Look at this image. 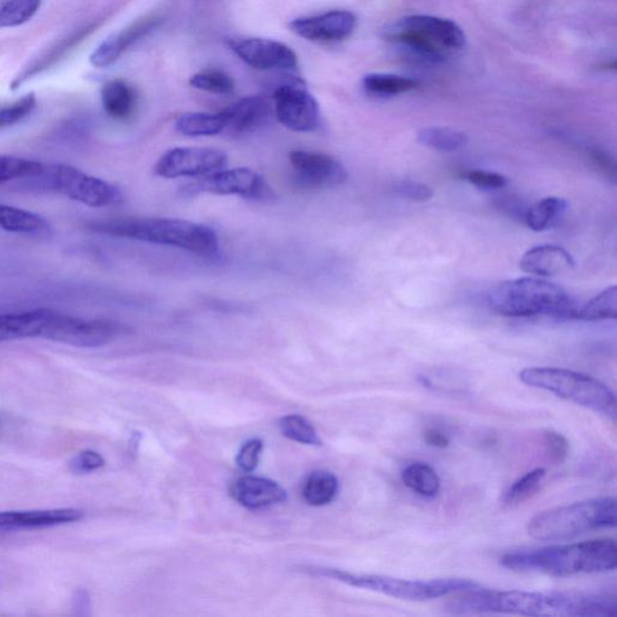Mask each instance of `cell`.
Wrapping results in <instances>:
<instances>
[{
    "mask_svg": "<svg viewBox=\"0 0 617 617\" xmlns=\"http://www.w3.org/2000/svg\"><path fill=\"white\" fill-rule=\"evenodd\" d=\"M574 266L571 253L557 245L536 246L528 250L520 261L521 270L536 277H555Z\"/></svg>",
    "mask_w": 617,
    "mask_h": 617,
    "instance_id": "ffe728a7",
    "label": "cell"
},
{
    "mask_svg": "<svg viewBox=\"0 0 617 617\" xmlns=\"http://www.w3.org/2000/svg\"><path fill=\"white\" fill-rule=\"evenodd\" d=\"M617 524V504L614 497H603L576 502L544 511L529 520L527 533L542 542L565 540Z\"/></svg>",
    "mask_w": 617,
    "mask_h": 617,
    "instance_id": "5b68a950",
    "label": "cell"
},
{
    "mask_svg": "<svg viewBox=\"0 0 617 617\" xmlns=\"http://www.w3.org/2000/svg\"><path fill=\"white\" fill-rule=\"evenodd\" d=\"M177 132L186 137H212L226 130V119L223 111L188 112L180 115L176 122Z\"/></svg>",
    "mask_w": 617,
    "mask_h": 617,
    "instance_id": "d4e9b609",
    "label": "cell"
},
{
    "mask_svg": "<svg viewBox=\"0 0 617 617\" xmlns=\"http://www.w3.org/2000/svg\"><path fill=\"white\" fill-rule=\"evenodd\" d=\"M230 46L242 62L257 71H293L299 67V57L295 51L277 40H233Z\"/></svg>",
    "mask_w": 617,
    "mask_h": 617,
    "instance_id": "5bb4252c",
    "label": "cell"
},
{
    "mask_svg": "<svg viewBox=\"0 0 617 617\" xmlns=\"http://www.w3.org/2000/svg\"><path fill=\"white\" fill-rule=\"evenodd\" d=\"M363 87L373 96L391 97L412 92L419 87V82L406 76L374 72L363 78Z\"/></svg>",
    "mask_w": 617,
    "mask_h": 617,
    "instance_id": "f1b7e54d",
    "label": "cell"
},
{
    "mask_svg": "<svg viewBox=\"0 0 617 617\" xmlns=\"http://www.w3.org/2000/svg\"><path fill=\"white\" fill-rule=\"evenodd\" d=\"M94 233L151 242L186 250L195 255L214 256L219 252L216 232L205 224L177 219H119L98 221L89 226Z\"/></svg>",
    "mask_w": 617,
    "mask_h": 617,
    "instance_id": "3957f363",
    "label": "cell"
},
{
    "mask_svg": "<svg viewBox=\"0 0 617 617\" xmlns=\"http://www.w3.org/2000/svg\"><path fill=\"white\" fill-rule=\"evenodd\" d=\"M83 517L78 509H51L32 511H4L0 513V529L53 527L72 524Z\"/></svg>",
    "mask_w": 617,
    "mask_h": 617,
    "instance_id": "44dd1931",
    "label": "cell"
},
{
    "mask_svg": "<svg viewBox=\"0 0 617 617\" xmlns=\"http://www.w3.org/2000/svg\"><path fill=\"white\" fill-rule=\"evenodd\" d=\"M543 442L547 453L556 463H564L569 453V442L561 433L555 431H546Z\"/></svg>",
    "mask_w": 617,
    "mask_h": 617,
    "instance_id": "ab89813d",
    "label": "cell"
},
{
    "mask_svg": "<svg viewBox=\"0 0 617 617\" xmlns=\"http://www.w3.org/2000/svg\"><path fill=\"white\" fill-rule=\"evenodd\" d=\"M42 0H9L0 7V28L16 27L31 20Z\"/></svg>",
    "mask_w": 617,
    "mask_h": 617,
    "instance_id": "836d02e7",
    "label": "cell"
},
{
    "mask_svg": "<svg viewBox=\"0 0 617 617\" xmlns=\"http://www.w3.org/2000/svg\"><path fill=\"white\" fill-rule=\"evenodd\" d=\"M356 16L350 11L333 10L315 16L293 20L290 27L300 38L318 43L340 42L348 38L356 28Z\"/></svg>",
    "mask_w": 617,
    "mask_h": 617,
    "instance_id": "2e32d148",
    "label": "cell"
},
{
    "mask_svg": "<svg viewBox=\"0 0 617 617\" xmlns=\"http://www.w3.org/2000/svg\"><path fill=\"white\" fill-rule=\"evenodd\" d=\"M0 230L28 237H43L50 234L51 227L38 214L0 204Z\"/></svg>",
    "mask_w": 617,
    "mask_h": 617,
    "instance_id": "603a6c76",
    "label": "cell"
},
{
    "mask_svg": "<svg viewBox=\"0 0 617 617\" xmlns=\"http://www.w3.org/2000/svg\"><path fill=\"white\" fill-rule=\"evenodd\" d=\"M28 180L39 190L54 192L92 208H105L122 202V194L114 185L71 166L43 165L40 173Z\"/></svg>",
    "mask_w": 617,
    "mask_h": 617,
    "instance_id": "9c48e42d",
    "label": "cell"
},
{
    "mask_svg": "<svg viewBox=\"0 0 617 617\" xmlns=\"http://www.w3.org/2000/svg\"><path fill=\"white\" fill-rule=\"evenodd\" d=\"M226 129L234 134L253 132L271 118L270 103L262 97H245L223 110Z\"/></svg>",
    "mask_w": 617,
    "mask_h": 617,
    "instance_id": "d6986e66",
    "label": "cell"
},
{
    "mask_svg": "<svg viewBox=\"0 0 617 617\" xmlns=\"http://www.w3.org/2000/svg\"><path fill=\"white\" fill-rule=\"evenodd\" d=\"M262 450L263 442L261 439H252V441H246L237 456L238 467L246 473L255 470L259 466Z\"/></svg>",
    "mask_w": 617,
    "mask_h": 617,
    "instance_id": "f35d334b",
    "label": "cell"
},
{
    "mask_svg": "<svg viewBox=\"0 0 617 617\" xmlns=\"http://www.w3.org/2000/svg\"><path fill=\"white\" fill-rule=\"evenodd\" d=\"M223 151L208 147H176L166 151L156 165L155 172L166 179L202 177L227 166Z\"/></svg>",
    "mask_w": 617,
    "mask_h": 617,
    "instance_id": "7c38bea8",
    "label": "cell"
},
{
    "mask_svg": "<svg viewBox=\"0 0 617 617\" xmlns=\"http://www.w3.org/2000/svg\"><path fill=\"white\" fill-rule=\"evenodd\" d=\"M190 85L195 89L214 94H230L234 90V81L226 72L204 71L192 76Z\"/></svg>",
    "mask_w": 617,
    "mask_h": 617,
    "instance_id": "d590c367",
    "label": "cell"
},
{
    "mask_svg": "<svg viewBox=\"0 0 617 617\" xmlns=\"http://www.w3.org/2000/svg\"><path fill=\"white\" fill-rule=\"evenodd\" d=\"M43 163L32 159L0 156V185L18 179H31L43 169Z\"/></svg>",
    "mask_w": 617,
    "mask_h": 617,
    "instance_id": "e575fe53",
    "label": "cell"
},
{
    "mask_svg": "<svg viewBox=\"0 0 617 617\" xmlns=\"http://www.w3.org/2000/svg\"><path fill=\"white\" fill-rule=\"evenodd\" d=\"M423 441L432 448L445 449L450 445L448 435L437 430H427L423 433Z\"/></svg>",
    "mask_w": 617,
    "mask_h": 617,
    "instance_id": "7bdbcfd3",
    "label": "cell"
},
{
    "mask_svg": "<svg viewBox=\"0 0 617 617\" xmlns=\"http://www.w3.org/2000/svg\"><path fill=\"white\" fill-rule=\"evenodd\" d=\"M546 477V470L544 468H536V470L529 471L510 486V489L504 495L503 503L507 507H515L524 503L525 500L536 495Z\"/></svg>",
    "mask_w": 617,
    "mask_h": 617,
    "instance_id": "1f68e13d",
    "label": "cell"
},
{
    "mask_svg": "<svg viewBox=\"0 0 617 617\" xmlns=\"http://www.w3.org/2000/svg\"><path fill=\"white\" fill-rule=\"evenodd\" d=\"M36 105V98L31 93L13 104L0 107V129L16 125L22 119L32 114Z\"/></svg>",
    "mask_w": 617,
    "mask_h": 617,
    "instance_id": "8d00e7d4",
    "label": "cell"
},
{
    "mask_svg": "<svg viewBox=\"0 0 617 617\" xmlns=\"http://www.w3.org/2000/svg\"><path fill=\"white\" fill-rule=\"evenodd\" d=\"M74 602L75 608L79 609V611L80 609H85V611H87V608L90 607L89 597H87V593H85V591H79L78 596L74 598Z\"/></svg>",
    "mask_w": 617,
    "mask_h": 617,
    "instance_id": "ee69618b",
    "label": "cell"
},
{
    "mask_svg": "<svg viewBox=\"0 0 617 617\" xmlns=\"http://www.w3.org/2000/svg\"><path fill=\"white\" fill-rule=\"evenodd\" d=\"M449 604L460 614H513L558 617H616L617 598L609 593H527V591H464Z\"/></svg>",
    "mask_w": 617,
    "mask_h": 617,
    "instance_id": "6da1fadb",
    "label": "cell"
},
{
    "mask_svg": "<svg viewBox=\"0 0 617 617\" xmlns=\"http://www.w3.org/2000/svg\"><path fill=\"white\" fill-rule=\"evenodd\" d=\"M518 377L529 387L550 392L565 401L616 421L617 402L614 392L593 376L568 369L533 366L521 370Z\"/></svg>",
    "mask_w": 617,
    "mask_h": 617,
    "instance_id": "52a82bcc",
    "label": "cell"
},
{
    "mask_svg": "<svg viewBox=\"0 0 617 617\" xmlns=\"http://www.w3.org/2000/svg\"><path fill=\"white\" fill-rule=\"evenodd\" d=\"M568 202L564 198L549 197L543 199L526 210L524 220L532 231L550 230L567 212Z\"/></svg>",
    "mask_w": 617,
    "mask_h": 617,
    "instance_id": "484cf974",
    "label": "cell"
},
{
    "mask_svg": "<svg viewBox=\"0 0 617 617\" xmlns=\"http://www.w3.org/2000/svg\"><path fill=\"white\" fill-rule=\"evenodd\" d=\"M105 466V460L96 451H90V450H86V451L79 452L78 455L74 457L69 462V467L78 474L90 473V471L100 470Z\"/></svg>",
    "mask_w": 617,
    "mask_h": 617,
    "instance_id": "60d3db41",
    "label": "cell"
},
{
    "mask_svg": "<svg viewBox=\"0 0 617 617\" xmlns=\"http://www.w3.org/2000/svg\"><path fill=\"white\" fill-rule=\"evenodd\" d=\"M232 496L248 509H262L285 502L288 493L278 482L260 477L239 478L232 486Z\"/></svg>",
    "mask_w": 617,
    "mask_h": 617,
    "instance_id": "e0dca14e",
    "label": "cell"
},
{
    "mask_svg": "<svg viewBox=\"0 0 617 617\" xmlns=\"http://www.w3.org/2000/svg\"><path fill=\"white\" fill-rule=\"evenodd\" d=\"M394 192L399 197L416 203H424L433 198V188L426 184L416 183L412 180L398 181L394 185Z\"/></svg>",
    "mask_w": 617,
    "mask_h": 617,
    "instance_id": "74e56055",
    "label": "cell"
},
{
    "mask_svg": "<svg viewBox=\"0 0 617 617\" xmlns=\"http://www.w3.org/2000/svg\"><path fill=\"white\" fill-rule=\"evenodd\" d=\"M300 569L308 575L336 580L345 585L410 602L432 601L479 587L477 583L467 579L408 580L384 575L355 574V573L336 568L302 567Z\"/></svg>",
    "mask_w": 617,
    "mask_h": 617,
    "instance_id": "8992f818",
    "label": "cell"
},
{
    "mask_svg": "<svg viewBox=\"0 0 617 617\" xmlns=\"http://www.w3.org/2000/svg\"><path fill=\"white\" fill-rule=\"evenodd\" d=\"M121 323L107 319H83L50 310L43 339L75 347H100L128 332Z\"/></svg>",
    "mask_w": 617,
    "mask_h": 617,
    "instance_id": "30bf717a",
    "label": "cell"
},
{
    "mask_svg": "<svg viewBox=\"0 0 617 617\" xmlns=\"http://www.w3.org/2000/svg\"><path fill=\"white\" fill-rule=\"evenodd\" d=\"M339 491V481L330 471L318 470L308 475L303 489V498L312 507L333 502Z\"/></svg>",
    "mask_w": 617,
    "mask_h": 617,
    "instance_id": "83f0119b",
    "label": "cell"
},
{
    "mask_svg": "<svg viewBox=\"0 0 617 617\" xmlns=\"http://www.w3.org/2000/svg\"><path fill=\"white\" fill-rule=\"evenodd\" d=\"M500 565L513 572L551 576L611 572L617 567V544L614 539H594L569 546L515 551L503 555Z\"/></svg>",
    "mask_w": 617,
    "mask_h": 617,
    "instance_id": "7a4b0ae2",
    "label": "cell"
},
{
    "mask_svg": "<svg viewBox=\"0 0 617 617\" xmlns=\"http://www.w3.org/2000/svg\"><path fill=\"white\" fill-rule=\"evenodd\" d=\"M186 195H238L252 201H268L274 194L262 176L249 168L221 169L202 176L184 188Z\"/></svg>",
    "mask_w": 617,
    "mask_h": 617,
    "instance_id": "8fae6325",
    "label": "cell"
},
{
    "mask_svg": "<svg viewBox=\"0 0 617 617\" xmlns=\"http://www.w3.org/2000/svg\"><path fill=\"white\" fill-rule=\"evenodd\" d=\"M402 481L417 495L432 498L441 491V479L437 471L426 463H412L402 471Z\"/></svg>",
    "mask_w": 617,
    "mask_h": 617,
    "instance_id": "4316f807",
    "label": "cell"
},
{
    "mask_svg": "<svg viewBox=\"0 0 617 617\" xmlns=\"http://www.w3.org/2000/svg\"><path fill=\"white\" fill-rule=\"evenodd\" d=\"M290 163L297 180L307 187L339 186L347 180V172L343 163L321 152L292 151L290 154Z\"/></svg>",
    "mask_w": 617,
    "mask_h": 617,
    "instance_id": "9a60e30c",
    "label": "cell"
},
{
    "mask_svg": "<svg viewBox=\"0 0 617 617\" xmlns=\"http://www.w3.org/2000/svg\"><path fill=\"white\" fill-rule=\"evenodd\" d=\"M467 181L482 190H499L508 185V179L502 174L473 170L467 174Z\"/></svg>",
    "mask_w": 617,
    "mask_h": 617,
    "instance_id": "b9f144b4",
    "label": "cell"
},
{
    "mask_svg": "<svg viewBox=\"0 0 617 617\" xmlns=\"http://www.w3.org/2000/svg\"><path fill=\"white\" fill-rule=\"evenodd\" d=\"M50 308L0 314V343L27 337H43Z\"/></svg>",
    "mask_w": 617,
    "mask_h": 617,
    "instance_id": "7402d4cb",
    "label": "cell"
},
{
    "mask_svg": "<svg viewBox=\"0 0 617 617\" xmlns=\"http://www.w3.org/2000/svg\"><path fill=\"white\" fill-rule=\"evenodd\" d=\"M101 103L111 119L126 121L137 109V94L123 80H111L101 90Z\"/></svg>",
    "mask_w": 617,
    "mask_h": 617,
    "instance_id": "cb8c5ba5",
    "label": "cell"
},
{
    "mask_svg": "<svg viewBox=\"0 0 617 617\" xmlns=\"http://www.w3.org/2000/svg\"><path fill=\"white\" fill-rule=\"evenodd\" d=\"M279 428L281 433L290 441L306 445H321L318 431L312 426L310 421L300 415H289L279 421Z\"/></svg>",
    "mask_w": 617,
    "mask_h": 617,
    "instance_id": "d6a6232c",
    "label": "cell"
},
{
    "mask_svg": "<svg viewBox=\"0 0 617 617\" xmlns=\"http://www.w3.org/2000/svg\"><path fill=\"white\" fill-rule=\"evenodd\" d=\"M497 314L507 318L546 315L557 319H574V299L553 282L538 278H520L502 282L489 296Z\"/></svg>",
    "mask_w": 617,
    "mask_h": 617,
    "instance_id": "277c9868",
    "label": "cell"
},
{
    "mask_svg": "<svg viewBox=\"0 0 617 617\" xmlns=\"http://www.w3.org/2000/svg\"><path fill=\"white\" fill-rule=\"evenodd\" d=\"M388 36L434 61L441 60L451 51L463 49L467 42L463 29L455 22L428 14L402 18Z\"/></svg>",
    "mask_w": 617,
    "mask_h": 617,
    "instance_id": "ba28073f",
    "label": "cell"
},
{
    "mask_svg": "<svg viewBox=\"0 0 617 617\" xmlns=\"http://www.w3.org/2000/svg\"><path fill=\"white\" fill-rule=\"evenodd\" d=\"M278 121L293 132H312L318 127L319 105L303 82H291L275 90Z\"/></svg>",
    "mask_w": 617,
    "mask_h": 617,
    "instance_id": "4fadbf2b",
    "label": "cell"
},
{
    "mask_svg": "<svg viewBox=\"0 0 617 617\" xmlns=\"http://www.w3.org/2000/svg\"><path fill=\"white\" fill-rule=\"evenodd\" d=\"M417 140L423 147L441 152H453L466 147L468 137L460 130L446 127H428L417 134Z\"/></svg>",
    "mask_w": 617,
    "mask_h": 617,
    "instance_id": "f546056e",
    "label": "cell"
},
{
    "mask_svg": "<svg viewBox=\"0 0 617 617\" xmlns=\"http://www.w3.org/2000/svg\"><path fill=\"white\" fill-rule=\"evenodd\" d=\"M617 318V288L615 285L605 289L585 306L576 308L574 319L579 321H604Z\"/></svg>",
    "mask_w": 617,
    "mask_h": 617,
    "instance_id": "4dcf8cb0",
    "label": "cell"
},
{
    "mask_svg": "<svg viewBox=\"0 0 617 617\" xmlns=\"http://www.w3.org/2000/svg\"><path fill=\"white\" fill-rule=\"evenodd\" d=\"M158 24V18L147 16L134 22L128 28L110 36L90 56V63L97 68H107L114 64L129 46L147 35Z\"/></svg>",
    "mask_w": 617,
    "mask_h": 617,
    "instance_id": "ac0fdd59",
    "label": "cell"
}]
</instances>
